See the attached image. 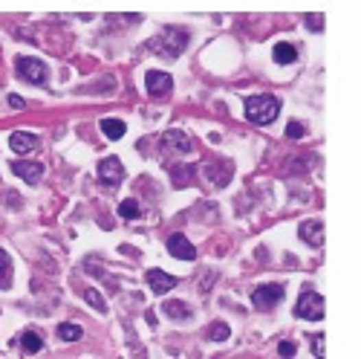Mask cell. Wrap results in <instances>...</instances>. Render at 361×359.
<instances>
[{
	"label": "cell",
	"instance_id": "cell-1",
	"mask_svg": "<svg viewBox=\"0 0 361 359\" xmlns=\"http://www.w3.org/2000/svg\"><path fill=\"white\" fill-rule=\"evenodd\" d=\"M243 110H246L248 122H255V125H269V122H275L277 113H281V102H277V96H269V93L248 96Z\"/></svg>",
	"mask_w": 361,
	"mask_h": 359
},
{
	"label": "cell",
	"instance_id": "cell-2",
	"mask_svg": "<svg viewBox=\"0 0 361 359\" xmlns=\"http://www.w3.org/2000/svg\"><path fill=\"white\" fill-rule=\"evenodd\" d=\"M185 47H188V32L179 30V26H168L156 41H150V50L159 52L162 58H176Z\"/></svg>",
	"mask_w": 361,
	"mask_h": 359
},
{
	"label": "cell",
	"instance_id": "cell-3",
	"mask_svg": "<svg viewBox=\"0 0 361 359\" xmlns=\"http://www.w3.org/2000/svg\"><path fill=\"white\" fill-rule=\"evenodd\" d=\"M15 70H18V76H21L23 81H30V85H38V87H44L47 78H49L47 64L38 61V58H30V55H21V58L15 61Z\"/></svg>",
	"mask_w": 361,
	"mask_h": 359
},
{
	"label": "cell",
	"instance_id": "cell-4",
	"mask_svg": "<svg viewBox=\"0 0 361 359\" xmlns=\"http://www.w3.org/2000/svg\"><path fill=\"white\" fill-rule=\"evenodd\" d=\"M295 316L298 319H310V322L324 319V296H318L315 290H303L295 305Z\"/></svg>",
	"mask_w": 361,
	"mask_h": 359
},
{
	"label": "cell",
	"instance_id": "cell-5",
	"mask_svg": "<svg viewBox=\"0 0 361 359\" xmlns=\"http://www.w3.org/2000/svg\"><path fill=\"white\" fill-rule=\"evenodd\" d=\"M283 296H286V290L281 284H263V287H257L252 293V305L257 310H272V307L281 305Z\"/></svg>",
	"mask_w": 361,
	"mask_h": 359
},
{
	"label": "cell",
	"instance_id": "cell-6",
	"mask_svg": "<svg viewBox=\"0 0 361 359\" xmlns=\"http://www.w3.org/2000/svg\"><path fill=\"white\" fill-rule=\"evenodd\" d=\"M124 177V168H121V160L119 157H107L99 162V183L107 186V188H116Z\"/></svg>",
	"mask_w": 361,
	"mask_h": 359
},
{
	"label": "cell",
	"instance_id": "cell-7",
	"mask_svg": "<svg viewBox=\"0 0 361 359\" xmlns=\"http://www.w3.org/2000/svg\"><path fill=\"white\" fill-rule=\"evenodd\" d=\"M145 87L150 96H165V93H171L174 87V78L171 73H162V70H148L145 76Z\"/></svg>",
	"mask_w": 361,
	"mask_h": 359
},
{
	"label": "cell",
	"instance_id": "cell-8",
	"mask_svg": "<svg viewBox=\"0 0 361 359\" xmlns=\"http://www.w3.org/2000/svg\"><path fill=\"white\" fill-rule=\"evenodd\" d=\"M298 235L303 243H310L318 250V246H324V220H303L298 226Z\"/></svg>",
	"mask_w": 361,
	"mask_h": 359
},
{
	"label": "cell",
	"instance_id": "cell-9",
	"mask_svg": "<svg viewBox=\"0 0 361 359\" xmlns=\"http://www.w3.org/2000/svg\"><path fill=\"white\" fill-rule=\"evenodd\" d=\"M168 252H171L174 258H183V261H194V258H197L194 243L185 238V235H179V232L168 235Z\"/></svg>",
	"mask_w": 361,
	"mask_h": 359
},
{
	"label": "cell",
	"instance_id": "cell-10",
	"mask_svg": "<svg viewBox=\"0 0 361 359\" xmlns=\"http://www.w3.org/2000/svg\"><path fill=\"white\" fill-rule=\"evenodd\" d=\"M162 148L174 151V154H191L194 142L188 140V133H183V131H168V133H162Z\"/></svg>",
	"mask_w": 361,
	"mask_h": 359
},
{
	"label": "cell",
	"instance_id": "cell-11",
	"mask_svg": "<svg viewBox=\"0 0 361 359\" xmlns=\"http://www.w3.org/2000/svg\"><path fill=\"white\" fill-rule=\"evenodd\" d=\"M145 281H148V287L154 290L156 296H165V293H168V290H174V287H176V279H174V275L162 272V270H148Z\"/></svg>",
	"mask_w": 361,
	"mask_h": 359
},
{
	"label": "cell",
	"instance_id": "cell-12",
	"mask_svg": "<svg viewBox=\"0 0 361 359\" xmlns=\"http://www.w3.org/2000/svg\"><path fill=\"white\" fill-rule=\"evenodd\" d=\"M38 145H40V140H38L35 133H23V131H15V133L9 136V148L15 151L18 157H23V154H30V151H35Z\"/></svg>",
	"mask_w": 361,
	"mask_h": 359
},
{
	"label": "cell",
	"instance_id": "cell-13",
	"mask_svg": "<svg viewBox=\"0 0 361 359\" xmlns=\"http://www.w3.org/2000/svg\"><path fill=\"white\" fill-rule=\"evenodd\" d=\"M9 171H15L21 180H26V183H38L40 177H44V165L40 162H23V160H15L9 165Z\"/></svg>",
	"mask_w": 361,
	"mask_h": 359
},
{
	"label": "cell",
	"instance_id": "cell-14",
	"mask_svg": "<svg viewBox=\"0 0 361 359\" xmlns=\"http://www.w3.org/2000/svg\"><path fill=\"white\" fill-rule=\"evenodd\" d=\"M40 348H44V339H40L38 330H23V334H21V351H23L26 356H32V353H38Z\"/></svg>",
	"mask_w": 361,
	"mask_h": 359
},
{
	"label": "cell",
	"instance_id": "cell-15",
	"mask_svg": "<svg viewBox=\"0 0 361 359\" xmlns=\"http://www.w3.org/2000/svg\"><path fill=\"white\" fill-rule=\"evenodd\" d=\"M162 313L168 316V319H176V322L191 319V307L185 305V301H165V305H162Z\"/></svg>",
	"mask_w": 361,
	"mask_h": 359
},
{
	"label": "cell",
	"instance_id": "cell-16",
	"mask_svg": "<svg viewBox=\"0 0 361 359\" xmlns=\"http://www.w3.org/2000/svg\"><path fill=\"white\" fill-rule=\"evenodd\" d=\"M205 177L211 180L214 186L223 188V186L229 183V180H231V165H229V162H223L220 168H217V165H208V168H205Z\"/></svg>",
	"mask_w": 361,
	"mask_h": 359
},
{
	"label": "cell",
	"instance_id": "cell-17",
	"mask_svg": "<svg viewBox=\"0 0 361 359\" xmlns=\"http://www.w3.org/2000/svg\"><path fill=\"white\" fill-rule=\"evenodd\" d=\"M275 61L277 64H295L298 61V50L292 44H286V41H281V44H275Z\"/></svg>",
	"mask_w": 361,
	"mask_h": 359
},
{
	"label": "cell",
	"instance_id": "cell-18",
	"mask_svg": "<svg viewBox=\"0 0 361 359\" xmlns=\"http://www.w3.org/2000/svg\"><path fill=\"white\" fill-rule=\"evenodd\" d=\"M102 131H104L107 140H121L124 131H128V125H124L121 119H113V116H110V119H102Z\"/></svg>",
	"mask_w": 361,
	"mask_h": 359
},
{
	"label": "cell",
	"instance_id": "cell-19",
	"mask_svg": "<svg viewBox=\"0 0 361 359\" xmlns=\"http://www.w3.org/2000/svg\"><path fill=\"white\" fill-rule=\"evenodd\" d=\"M12 284V258L6 250H0V290H6Z\"/></svg>",
	"mask_w": 361,
	"mask_h": 359
},
{
	"label": "cell",
	"instance_id": "cell-20",
	"mask_svg": "<svg viewBox=\"0 0 361 359\" xmlns=\"http://www.w3.org/2000/svg\"><path fill=\"white\" fill-rule=\"evenodd\" d=\"M58 336H61L64 342H78L81 336H84V330H81L78 325H69V322H64V325H58Z\"/></svg>",
	"mask_w": 361,
	"mask_h": 359
},
{
	"label": "cell",
	"instance_id": "cell-21",
	"mask_svg": "<svg viewBox=\"0 0 361 359\" xmlns=\"http://www.w3.org/2000/svg\"><path fill=\"white\" fill-rule=\"evenodd\" d=\"M231 334V327L226 322H214V325H208V339L211 342H226Z\"/></svg>",
	"mask_w": 361,
	"mask_h": 359
},
{
	"label": "cell",
	"instance_id": "cell-22",
	"mask_svg": "<svg viewBox=\"0 0 361 359\" xmlns=\"http://www.w3.org/2000/svg\"><path fill=\"white\" fill-rule=\"evenodd\" d=\"M171 174H174V186H185L188 180H194V165H176Z\"/></svg>",
	"mask_w": 361,
	"mask_h": 359
},
{
	"label": "cell",
	"instance_id": "cell-23",
	"mask_svg": "<svg viewBox=\"0 0 361 359\" xmlns=\"http://www.w3.org/2000/svg\"><path fill=\"white\" fill-rule=\"evenodd\" d=\"M119 215H121L124 220H136V217H139V203H136L133 197L121 200V206H119Z\"/></svg>",
	"mask_w": 361,
	"mask_h": 359
},
{
	"label": "cell",
	"instance_id": "cell-24",
	"mask_svg": "<svg viewBox=\"0 0 361 359\" xmlns=\"http://www.w3.org/2000/svg\"><path fill=\"white\" fill-rule=\"evenodd\" d=\"M84 298L90 301V305H93L95 310H102V313L107 310V301H104V298H102L99 293H95V290H93V287H84Z\"/></svg>",
	"mask_w": 361,
	"mask_h": 359
},
{
	"label": "cell",
	"instance_id": "cell-25",
	"mask_svg": "<svg viewBox=\"0 0 361 359\" xmlns=\"http://www.w3.org/2000/svg\"><path fill=\"white\" fill-rule=\"evenodd\" d=\"M324 342H327L324 334H315V336H312V353H315V359H327V353H324Z\"/></svg>",
	"mask_w": 361,
	"mask_h": 359
},
{
	"label": "cell",
	"instance_id": "cell-26",
	"mask_svg": "<svg viewBox=\"0 0 361 359\" xmlns=\"http://www.w3.org/2000/svg\"><path fill=\"white\" fill-rule=\"evenodd\" d=\"M277 353H281V356H286V359H292L295 353H298V345L295 342H281V345H277Z\"/></svg>",
	"mask_w": 361,
	"mask_h": 359
},
{
	"label": "cell",
	"instance_id": "cell-27",
	"mask_svg": "<svg viewBox=\"0 0 361 359\" xmlns=\"http://www.w3.org/2000/svg\"><path fill=\"white\" fill-rule=\"evenodd\" d=\"M303 133H307V131H303L301 122H289V125H286V136H289V140H301Z\"/></svg>",
	"mask_w": 361,
	"mask_h": 359
},
{
	"label": "cell",
	"instance_id": "cell-28",
	"mask_svg": "<svg viewBox=\"0 0 361 359\" xmlns=\"http://www.w3.org/2000/svg\"><path fill=\"white\" fill-rule=\"evenodd\" d=\"M307 26H312L315 32L324 30V15H307Z\"/></svg>",
	"mask_w": 361,
	"mask_h": 359
},
{
	"label": "cell",
	"instance_id": "cell-29",
	"mask_svg": "<svg viewBox=\"0 0 361 359\" xmlns=\"http://www.w3.org/2000/svg\"><path fill=\"white\" fill-rule=\"evenodd\" d=\"M9 105H12V107H15V110H23V107H26V102L21 99V96H18V93H12V96H9Z\"/></svg>",
	"mask_w": 361,
	"mask_h": 359
}]
</instances>
